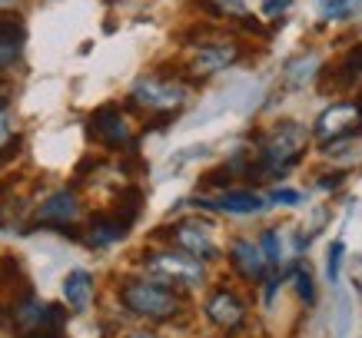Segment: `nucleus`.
I'll return each instance as SVG.
<instances>
[{"instance_id":"6e6552de","label":"nucleus","mask_w":362,"mask_h":338,"mask_svg":"<svg viewBox=\"0 0 362 338\" xmlns=\"http://www.w3.org/2000/svg\"><path fill=\"white\" fill-rule=\"evenodd\" d=\"M362 136V93L349 99H336L322 109L309 130L313 143H339V140H359Z\"/></svg>"},{"instance_id":"423d86ee","label":"nucleus","mask_w":362,"mask_h":338,"mask_svg":"<svg viewBox=\"0 0 362 338\" xmlns=\"http://www.w3.org/2000/svg\"><path fill=\"white\" fill-rule=\"evenodd\" d=\"M156 242H166V246L187 252V255L206 262V265L220 262V242H216V229H213L209 219L187 216V219H176L173 226H160L156 229Z\"/></svg>"},{"instance_id":"f03ea898","label":"nucleus","mask_w":362,"mask_h":338,"mask_svg":"<svg viewBox=\"0 0 362 338\" xmlns=\"http://www.w3.org/2000/svg\"><path fill=\"white\" fill-rule=\"evenodd\" d=\"M117 302L130 318L146 325H170L187 312V292L143 272L117 282Z\"/></svg>"},{"instance_id":"c756f323","label":"nucleus","mask_w":362,"mask_h":338,"mask_svg":"<svg viewBox=\"0 0 362 338\" xmlns=\"http://www.w3.org/2000/svg\"><path fill=\"white\" fill-rule=\"evenodd\" d=\"M23 0H0V13H17Z\"/></svg>"},{"instance_id":"bb28decb","label":"nucleus","mask_w":362,"mask_h":338,"mask_svg":"<svg viewBox=\"0 0 362 338\" xmlns=\"http://www.w3.org/2000/svg\"><path fill=\"white\" fill-rule=\"evenodd\" d=\"M289 7H293V0H259V11H263V17H266V20H273V23L279 20ZM279 23H283V20H279Z\"/></svg>"},{"instance_id":"5701e85b","label":"nucleus","mask_w":362,"mask_h":338,"mask_svg":"<svg viewBox=\"0 0 362 338\" xmlns=\"http://www.w3.org/2000/svg\"><path fill=\"white\" fill-rule=\"evenodd\" d=\"M293 282H296V295L299 302H306V306H316V275H313V269L309 265H293Z\"/></svg>"},{"instance_id":"9b49d317","label":"nucleus","mask_w":362,"mask_h":338,"mask_svg":"<svg viewBox=\"0 0 362 338\" xmlns=\"http://www.w3.org/2000/svg\"><path fill=\"white\" fill-rule=\"evenodd\" d=\"M243 60V44L240 40H199L193 44V54L187 60L189 80H209L216 73H226L230 66Z\"/></svg>"},{"instance_id":"dca6fc26","label":"nucleus","mask_w":362,"mask_h":338,"mask_svg":"<svg viewBox=\"0 0 362 338\" xmlns=\"http://www.w3.org/2000/svg\"><path fill=\"white\" fill-rule=\"evenodd\" d=\"M23 44H27V27L21 13H0V73L21 64Z\"/></svg>"},{"instance_id":"7ed1b4c3","label":"nucleus","mask_w":362,"mask_h":338,"mask_svg":"<svg viewBox=\"0 0 362 338\" xmlns=\"http://www.w3.org/2000/svg\"><path fill=\"white\" fill-rule=\"evenodd\" d=\"M66 306L44 302L33 289L0 302V325L13 338H66Z\"/></svg>"},{"instance_id":"f8f14e48","label":"nucleus","mask_w":362,"mask_h":338,"mask_svg":"<svg viewBox=\"0 0 362 338\" xmlns=\"http://www.w3.org/2000/svg\"><path fill=\"white\" fill-rule=\"evenodd\" d=\"M319 93L322 97H336V93H349L359 87L362 80V44H352L342 56H336L332 64L316 70Z\"/></svg>"},{"instance_id":"ddd939ff","label":"nucleus","mask_w":362,"mask_h":338,"mask_svg":"<svg viewBox=\"0 0 362 338\" xmlns=\"http://www.w3.org/2000/svg\"><path fill=\"white\" fill-rule=\"evenodd\" d=\"M189 206L203 209V212H223V216H256V212H263L269 209L263 193H256V189H240V186H230V189H220L216 196H193L189 199Z\"/></svg>"},{"instance_id":"c85d7f7f","label":"nucleus","mask_w":362,"mask_h":338,"mask_svg":"<svg viewBox=\"0 0 362 338\" xmlns=\"http://www.w3.org/2000/svg\"><path fill=\"white\" fill-rule=\"evenodd\" d=\"M7 103H11V83H7L4 73H0V109L7 107Z\"/></svg>"},{"instance_id":"39448f33","label":"nucleus","mask_w":362,"mask_h":338,"mask_svg":"<svg viewBox=\"0 0 362 338\" xmlns=\"http://www.w3.org/2000/svg\"><path fill=\"white\" fill-rule=\"evenodd\" d=\"M136 265H140L143 275H153V279L173 285V289H180V292H193V289H199V285H206V279H209L206 262L193 259V255L173 249V246H166V242L143 249L140 259H136Z\"/></svg>"},{"instance_id":"7c9ffc66","label":"nucleus","mask_w":362,"mask_h":338,"mask_svg":"<svg viewBox=\"0 0 362 338\" xmlns=\"http://www.w3.org/2000/svg\"><path fill=\"white\" fill-rule=\"evenodd\" d=\"M123 338H160V335H156L153 328H136V332H127Z\"/></svg>"},{"instance_id":"0eeeda50","label":"nucleus","mask_w":362,"mask_h":338,"mask_svg":"<svg viewBox=\"0 0 362 338\" xmlns=\"http://www.w3.org/2000/svg\"><path fill=\"white\" fill-rule=\"evenodd\" d=\"M83 216V199H80L77 186H64L33 209L30 222L23 226V232L30 229H54L60 236H70V239H80L77 236V222Z\"/></svg>"},{"instance_id":"4be33fe9","label":"nucleus","mask_w":362,"mask_h":338,"mask_svg":"<svg viewBox=\"0 0 362 338\" xmlns=\"http://www.w3.org/2000/svg\"><path fill=\"white\" fill-rule=\"evenodd\" d=\"M199 11H206L209 17H220V20H240L246 17V0H197Z\"/></svg>"},{"instance_id":"412c9836","label":"nucleus","mask_w":362,"mask_h":338,"mask_svg":"<svg viewBox=\"0 0 362 338\" xmlns=\"http://www.w3.org/2000/svg\"><path fill=\"white\" fill-rule=\"evenodd\" d=\"M259 249H263L266 262H269V269H283V262H286V246H283V232L279 229H263L259 232Z\"/></svg>"},{"instance_id":"a878e982","label":"nucleus","mask_w":362,"mask_h":338,"mask_svg":"<svg viewBox=\"0 0 362 338\" xmlns=\"http://www.w3.org/2000/svg\"><path fill=\"white\" fill-rule=\"evenodd\" d=\"M352 7H356V0H322V17L326 20H342V17H349Z\"/></svg>"},{"instance_id":"cd10ccee","label":"nucleus","mask_w":362,"mask_h":338,"mask_svg":"<svg viewBox=\"0 0 362 338\" xmlns=\"http://www.w3.org/2000/svg\"><path fill=\"white\" fill-rule=\"evenodd\" d=\"M346 176H349V173H346V169H332V173H319L316 176V179H319V189H326V193H329V189H332V193H336V189H342V183H346Z\"/></svg>"},{"instance_id":"f257e3e1","label":"nucleus","mask_w":362,"mask_h":338,"mask_svg":"<svg viewBox=\"0 0 362 338\" xmlns=\"http://www.w3.org/2000/svg\"><path fill=\"white\" fill-rule=\"evenodd\" d=\"M309 130L296 120H279L273 126H266L252 136V153H250V166L243 179L250 183H276L296 169L306 159L309 150Z\"/></svg>"},{"instance_id":"2eb2a0df","label":"nucleus","mask_w":362,"mask_h":338,"mask_svg":"<svg viewBox=\"0 0 362 338\" xmlns=\"http://www.w3.org/2000/svg\"><path fill=\"white\" fill-rule=\"evenodd\" d=\"M127 232H130L127 222H120L110 209H100V212H90L80 242L90 246V249H110V246H117V242L127 239Z\"/></svg>"},{"instance_id":"4468645a","label":"nucleus","mask_w":362,"mask_h":338,"mask_svg":"<svg viewBox=\"0 0 362 338\" xmlns=\"http://www.w3.org/2000/svg\"><path fill=\"white\" fill-rule=\"evenodd\" d=\"M226 262H230V269L236 279L250 285H259L266 275L273 272L269 269V262H266L263 249H259V242L250 239V236H236L230 242V249H226Z\"/></svg>"},{"instance_id":"393cba45","label":"nucleus","mask_w":362,"mask_h":338,"mask_svg":"<svg viewBox=\"0 0 362 338\" xmlns=\"http://www.w3.org/2000/svg\"><path fill=\"white\" fill-rule=\"evenodd\" d=\"M266 203H269V206H299V203H303V193L279 186V189H269V193H266Z\"/></svg>"},{"instance_id":"f3484780","label":"nucleus","mask_w":362,"mask_h":338,"mask_svg":"<svg viewBox=\"0 0 362 338\" xmlns=\"http://www.w3.org/2000/svg\"><path fill=\"white\" fill-rule=\"evenodd\" d=\"M97 298V282H93V272L87 269H70L64 275V302L70 312H90Z\"/></svg>"},{"instance_id":"6ab92c4d","label":"nucleus","mask_w":362,"mask_h":338,"mask_svg":"<svg viewBox=\"0 0 362 338\" xmlns=\"http://www.w3.org/2000/svg\"><path fill=\"white\" fill-rule=\"evenodd\" d=\"M30 289V279L23 272V262L17 255H4L0 259V292L4 298H11V295H21Z\"/></svg>"},{"instance_id":"aec40b11","label":"nucleus","mask_w":362,"mask_h":338,"mask_svg":"<svg viewBox=\"0 0 362 338\" xmlns=\"http://www.w3.org/2000/svg\"><path fill=\"white\" fill-rule=\"evenodd\" d=\"M21 146H23V136L17 133V123H13L11 109L4 107L0 109V166L11 163L13 156L21 153Z\"/></svg>"},{"instance_id":"a211bd4d","label":"nucleus","mask_w":362,"mask_h":338,"mask_svg":"<svg viewBox=\"0 0 362 338\" xmlns=\"http://www.w3.org/2000/svg\"><path fill=\"white\" fill-rule=\"evenodd\" d=\"M110 212L133 229V222H136V219H140V212H143V189H140V186H133V183L120 186V189H117V196H113Z\"/></svg>"},{"instance_id":"1a4fd4ad","label":"nucleus","mask_w":362,"mask_h":338,"mask_svg":"<svg viewBox=\"0 0 362 338\" xmlns=\"http://www.w3.org/2000/svg\"><path fill=\"white\" fill-rule=\"evenodd\" d=\"M87 136L97 146L110 150V153H130L136 146V136H133V123L127 116V109L117 107V103H103L87 116Z\"/></svg>"},{"instance_id":"20e7f679","label":"nucleus","mask_w":362,"mask_h":338,"mask_svg":"<svg viewBox=\"0 0 362 338\" xmlns=\"http://www.w3.org/2000/svg\"><path fill=\"white\" fill-rule=\"evenodd\" d=\"M189 103V80H183L180 73H163V70H150L143 77L133 80L127 107L150 116L156 130L160 123H170L180 109Z\"/></svg>"},{"instance_id":"9d476101","label":"nucleus","mask_w":362,"mask_h":338,"mask_svg":"<svg viewBox=\"0 0 362 338\" xmlns=\"http://www.w3.org/2000/svg\"><path fill=\"white\" fill-rule=\"evenodd\" d=\"M203 318H206L209 325L223 332V335H240L246 322H250V306H246V298H243L233 285L220 282L213 285L203 298Z\"/></svg>"},{"instance_id":"b1692460","label":"nucleus","mask_w":362,"mask_h":338,"mask_svg":"<svg viewBox=\"0 0 362 338\" xmlns=\"http://www.w3.org/2000/svg\"><path fill=\"white\" fill-rule=\"evenodd\" d=\"M342 255H346V246H342V239H332L329 252H326V279H329V285L339 282V275H342Z\"/></svg>"}]
</instances>
